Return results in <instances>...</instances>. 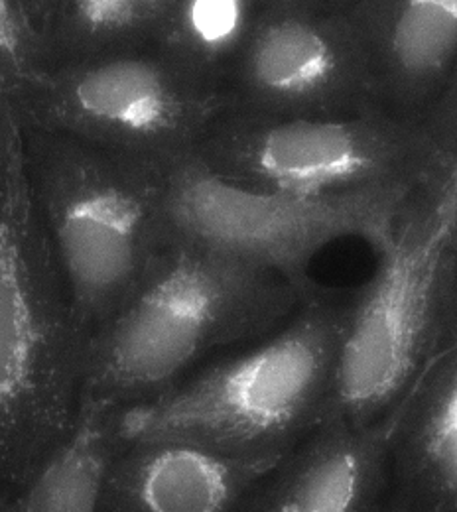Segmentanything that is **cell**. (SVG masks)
I'll use <instances>...</instances> for the list:
<instances>
[{"mask_svg":"<svg viewBox=\"0 0 457 512\" xmlns=\"http://www.w3.org/2000/svg\"><path fill=\"white\" fill-rule=\"evenodd\" d=\"M16 2L24 10V14L28 16V20L32 22V26L36 28V32L42 38L48 28V22L52 18L56 0H16Z\"/></svg>","mask_w":457,"mask_h":512,"instance_id":"cell-19","label":"cell"},{"mask_svg":"<svg viewBox=\"0 0 457 512\" xmlns=\"http://www.w3.org/2000/svg\"><path fill=\"white\" fill-rule=\"evenodd\" d=\"M262 4H272V2H302V0H261Z\"/></svg>","mask_w":457,"mask_h":512,"instance_id":"cell-21","label":"cell"},{"mask_svg":"<svg viewBox=\"0 0 457 512\" xmlns=\"http://www.w3.org/2000/svg\"><path fill=\"white\" fill-rule=\"evenodd\" d=\"M117 398L81 388L73 420L28 481L2 499L8 512H101L111 475L129 448Z\"/></svg>","mask_w":457,"mask_h":512,"instance_id":"cell-14","label":"cell"},{"mask_svg":"<svg viewBox=\"0 0 457 512\" xmlns=\"http://www.w3.org/2000/svg\"><path fill=\"white\" fill-rule=\"evenodd\" d=\"M288 453H239L182 438L131 442L101 512H233L245 505Z\"/></svg>","mask_w":457,"mask_h":512,"instance_id":"cell-12","label":"cell"},{"mask_svg":"<svg viewBox=\"0 0 457 512\" xmlns=\"http://www.w3.org/2000/svg\"><path fill=\"white\" fill-rule=\"evenodd\" d=\"M351 306L310 294L296 318L261 347L129 406L125 436L290 453L326 420Z\"/></svg>","mask_w":457,"mask_h":512,"instance_id":"cell-3","label":"cell"},{"mask_svg":"<svg viewBox=\"0 0 457 512\" xmlns=\"http://www.w3.org/2000/svg\"><path fill=\"white\" fill-rule=\"evenodd\" d=\"M373 113L424 127L457 73V0H357L343 10Z\"/></svg>","mask_w":457,"mask_h":512,"instance_id":"cell-10","label":"cell"},{"mask_svg":"<svg viewBox=\"0 0 457 512\" xmlns=\"http://www.w3.org/2000/svg\"><path fill=\"white\" fill-rule=\"evenodd\" d=\"M418 188L329 197L259 192L215 176L188 154L166 164L164 225L312 284L308 266L327 245L361 237L381 249Z\"/></svg>","mask_w":457,"mask_h":512,"instance_id":"cell-8","label":"cell"},{"mask_svg":"<svg viewBox=\"0 0 457 512\" xmlns=\"http://www.w3.org/2000/svg\"><path fill=\"white\" fill-rule=\"evenodd\" d=\"M89 339L38 213L22 125L0 101V477L18 491L66 434Z\"/></svg>","mask_w":457,"mask_h":512,"instance_id":"cell-2","label":"cell"},{"mask_svg":"<svg viewBox=\"0 0 457 512\" xmlns=\"http://www.w3.org/2000/svg\"><path fill=\"white\" fill-rule=\"evenodd\" d=\"M22 134L38 213L91 341L164 239L166 164L42 128L22 125Z\"/></svg>","mask_w":457,"mask_h":512,"instance_id":"cell-4","label":"cell"},{"mask_svg":"<svg viewBox=\"0 0 457 512\" xmlns=\"http://www.w3.org/2000/svg\"><path fill=\"white\" fill-rule=\"evenodd\" d=\"M424 128L446 156H457V73Z\"/></svg>","mask_w":457,"mask_h":512,"instance_id":"cell-18","label":"cell"},{"mask_svg":"<svg viewBox=\"0 0 457 512\" xmlns=\"http://www.w3.org/2000/svg\"><path fill=\"white\" fill-rule=\"evenodd\" d=\"M194 154L227 182L300 197L418 188L450 158L426 128L379 113L304 119L231 109Z\"/></svg>","mask_w":457,"mask_h":512,"instance_id":"cell-7","label":"cell"},{"mask_svg":"<svg viewBox=\"0 0 457 512\" xmlns=\"http://www.w3.org/2000/svg\"><path fill=\"white\" fill-rule=\"evenodd\" d=\"M306 2H310L312 6H316L320 10H326V12H343L351 4H355L357 0H306Z\"/></svg>","mask_w":457,"mask_h":512,"instance_id":"cell-20","label":"cell"},{"mask_svg":"<svg viewBox=\"0 0 457 512\" xmlns=\"http://www.w3.org/2000/svg\"><path fill=\"white\" fill-rule=\"evenodd\" d=\"M231 111L331 119L373 113L365 58L343 12L262 4L225 79Z\"/></svg>","mask_w":457,"mask_h":512,"instance_id":"cell-9","label":"cell"},{"mask_svg":"<svg viewBox=\"0 0 457 512\" xmlns=\"http://www.w3.org/2000/svg\"><path fill=\"white\" fill-rule=\"evenodd\" d=\"M314 292L166 227L127 302L91 337L81 388L127 406L156 400L211 351L274 327Z\"/></svg>","mask_w":457,"mask_h":512,"instance_id":"cell-1","label":"cell"},{"mask_svg":"<svg viewBox=\"0 0 457 512\" xmlns=\"http://www.w3.org/2000/svg\"><path fill=\"white\" fill-rule=\"evenodd\" d=\"M42 71L40 34L16 0H0V97H12Z\"/></svg>","mask_w":457,"mask_h":512,"instance_id":"cell-17","label":"cell"},{"mask_svg":"<svg viewBox=\"0 0 457 512\" xmlns=\"http://www.w3.org/2000/svg\"><path fill=\"white\" fill-rule=\"evenodd\" d=\"M0 101L24 127L160 164L194 154L229 109L221 87L192 75L156 46L48 69Z\"/></svg>","mask_w":457,"mask_h":512,"instance_id":"cell-6","label":"cell"},{"mask_svg":"<svg viewBox=\"0 0 457 512\" xmlns=\"http://www.w3.org/2000/svg\"><path fill=\"white\" fill-rule=\"evenodd\" d=\"M261 8V0H174L154 46L223 89Z\"/></svg>","mask_w":457,"mask_h":512,"instance_id":"cell-16","label":"cell"},{"mask_svg":"<svg viewBox=\"0 0 457 512\" xmlns=\"http://www.w3.org/2000/svg\"><path fill=\"white\" fill-rule=\"evenodd\" d=\"M351 306L327 418L367 424L404 396L426 363L457 272V156L416 192Z\"/></svg>","mask_w":457,"mask_h":512,"instance_id":"cell-5","label":"cell"},{"mask_svg":"<svg viewBox=\"0 0 457 512\" xmlns=\"http://www.w3.org/2000/svg\"><path fill=\"white\" fill-rule=\"evenodd\" d=\"M396 406L389 509L457 512V272L436 343Z\"/></svg>","mask_w":457,"mask_h":512,"instance_id":"cell-13","label":"cell"},{"mask_svg":"<svg viewBox=\"0 0 457 512\" xmlns=\"http://www.w3.org/2000/svg\"><path fill=\"white\" fill-rule=\"evenodd\" d=\"M396 424V404L367 424L327 418L288 453L245 511H377L391 489Z\"/></svg>","mask_w":457,"mask_h":512,"instance_id":"cell-11","label":"cell"},{"mask_svg":"<svg viewBox=\"0 0 457 512\" xmlns=\"http://www.w3.org/2000/svg\"><path fill=\"white\" fill-rule=\"evenodd\" d=\"M172 2L56 0L42 36V69L154 46Z\"/></svg>","mask_w":457,"mask_h":512,"instance_id":"cell-15","label":"cell"}]
</instances>
